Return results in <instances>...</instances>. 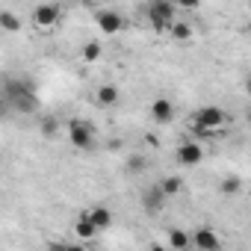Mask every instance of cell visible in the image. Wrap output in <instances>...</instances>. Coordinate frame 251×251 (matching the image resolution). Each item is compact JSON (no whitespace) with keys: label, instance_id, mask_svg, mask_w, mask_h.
I'll return each instance as SVG.
<instances>
[{"label":"cell","instance_id":"ba28073f","mask_svg":"<svg viewBox=\"0 0 251 251\" xmlns=\"http://www.w3.org/2000/svg\"><path fill=\"white\" fill-rule=\"evenodd\" d=\"M192 245L201 248V251H216V248H222V239H219V233H216L213 227L201 225V227H195V233H192Z\"/></svg>","mask_w":251,"mask_h":251},{"label":"cell","instance_id":"d6986e66","mask_svg":"<svg viewBox=\"0 0 251 251\" xmlns=\"http://www.w3.org/2000/svg\"><path fill=\"white\" fill-rule=\"evenodd\" d=\"M169 33H172V39H175V42H192V27H189V24H183V21H175Z\"/></svg>","mask_w":251,"mask_h":251},{"label":"cell","instance_id":"7402d4cb","mask_svg":"<svg viewBox=\"0 0 251 251\" xmlns=\"http://www.w3.org/2000/svg\"><path fill=\"white\" fill-rule=\"evenodd\" d=\"M201 6V0H180L177 3V9H198Z\"/></svg>","mask_w":251,"mask_h":251},{"label":"cell","instance_id":"603a6c76","mask_svg":"<svg viewBox=\"0 0 251 251\" xmlns=\"http://www.w3.org/2000/svg\"><path fill=\"white\" fill-rule=\"evenodd\" d=\"M242 89H245V95H251V74H245V80H242Z\"/></svg>","mask_w":251,"mask_h":251},{"label":"cell","instance_id":"277c9868","mask_svg":"<svg viewBox=\"0 0 251 251\" xmlns=\"http://www.w3.org/2000/svg\"><path fill=\"white\" fill-rule=\"evenodd\" d=\"M68 142H71V148H77V151H92L95 148V127L89 121H83V118H74V121H68Z\"/></svg>","mask_w":251,"mask_h":251},{"label":"cell","instance_id":"4fadbf2b","mask_svg":"<svg viewBox=\"0 0 251 251\" xmlns=\"http://www.w3.org/2000/svg\"><path fill=\"white\" fill-rule=\"evenodd\" d=\"M89 216H92V222L98 225V230H106V227L112 225V210H109L106 204H92V207H89Z\"/></svg>","mask_w":251,"mask_h":251},{"label":"cell","instance_id":"6da1fadb","mask_svg":"<svg viewBox=\"0 0 251 251\" xmlns=\"http://www.w3.org/2000/svg\"><path fill=\"white\" fill-rule=\"evenodd\" d=\"M3 103H6V109L24 112V115L39 112V95H36L33 80L30 77H21V80L6 77V83H3Z\"/></svg>","mask_w":251,"mask_h":251},{"label":"cell","instance_id":"44dd1931","mask_svg":"<svg viewBox=\"0 0 251 251\" xmlns=\"http://www.w3.org/2000/svg\"><path fill=\"white\" fill-rule=\"evenodd\" d=\"M39 130H42L45 139H56V136H59V121H56L53 115H48V118H42V127H39Z\"/></svg>","mask_w":251,"mask_h":251},{"label":"cell","instance_id":"2e32d148","mask_svg":"<svg viewBox=\"0 0 251 251\" xmlns=\"http://www.w3.org/2000/svg\"><path fill=\"white\" fill-rule=\"evenodd\" d=\"M219 192H222V195H239V192H242V180H239L236 175H227V177H222Z\"/></svg>","mask_w":251,"mask_h":251},{"label":"cell","instance_id":"5b68a950","mask_svg":"<svg viewBox=\"0 0 251 251\" xmlns=\"http://www.w3.org/2000/svg\"><path fill=\"white\" fill-rule=\"evenodd\" d=\"M95 27L100 36H118L124 30V18L115 9H100V12H95Z\"/></svg>","mask_w":251,"mask_h":251},{"label":"cell","instance_id":"ac0fdd59","mask_svg":"<svg viewBox=\"0 0 251 251\" xmlns=\"http://www.w3.org/2000/svg\"><path fill=\"white\" fill-rule=\"evenodd\" d=\"M160 186H163V192H166L169 198H175V195H180V189H183V180H180L177 175H169V177H163V180H160Z\"/></svg>","mask_w":251,"mask_h":251},{"label":"cell","instance_id":"e0dca14e","mask_svg":"<svg viewBox=\"0 0 251 251\" xmlns=\"http://www.w3.org/2000/svg\"><path fill=\"white\" fill-rule=\"evenodd\" d=\"M169 245L172 248H189L192 245V236L186 230H180V227H172L169 230Z\"/></svg>","mask_w":251,"mask_h":251},{"label":"cell","instance_id":"cb8c5ba5","mask_svg":"<svg viewBox=\"0 0 251 251\" xmlns=\"http://www.w3.org/2000/svg\"><path fill=\"white\" fill-rule=\"evenodd\" d=\"M172 3H175V6H177V3H180V0H172Z\"/></svg>","mask_w":251,"mask_h":251},{"label":"cell","instance_id":"5bb4252c","mask_svg":"<svg viewBox=\"0 0 251 251\" xmlns=\"http://www.w3.org/2000/svg\"><path fill=\"white\" fill-rule=\"evenodd\" d=\"M124 172H127V175H142V172H148L145 154H127V157H124Z\"/></svg>","mask_w":251,"mask_h":251},{"label":"cell","instance_id":"30bf717a","mask_svg":"<svg viewBox=\"0 0 251 251\" xmlns=\"http://www.w3.org/2000/svg\"><path fill=\"white\" fill-rule=\"evenodd\" d=\"M118 100H121V92H118L115 83H100L95 89V103L98 106H118Z\"/></svg>","mask_w":251,"mask_h":251},{"label":"cell","instance_id":"d4e9b609","mask_svg":"<svg viewBox=\"0 0 251 251\" xmlns=\"http://www.w3.org/2000/svg\"><path fill=\"white\" fill-rule=\"evenodd\" d=\"M248 12H251V0H248Z\"/></svg>","mask_w":251,"mask_h":251},{"label":"cell","instance_id":"ffe728a7","mask_svg":"<svg viewBox=\"0 0 251 251\" xmlns=\"http://www.w3.org/2000/svg\"><path fill=\"white\" fill-rule=\"evenodd\" d=\"M100 53H103V48H100V42H98V39H92V42H86V45H83V62H98V59H100Z\"/></svg>","mask_w":251,"mask_h":251},{"label":"cell","instance_id":"52a82bcc","mask_svg":"<svg viewBox=\"0 0 251 251\" xmlns=\"http://www.w3.org/2000/svg\"><path fill=\"white\" fill-rule=\"evenodd\" d=\"M59 15H62V9H59L56 3H39V6L33 9V24H36L39 30H53L56 21H59Z\"/></svg>","mask_w":251,"mask_h":251},{"label":"cell","instance_id":"9a60e30c","mask_svg":"<svg viewBox=\"0 0 251 251\" xmlns=\"http://www.w3.org/2000/svg\"><path fill=\"white\" fill-rule=\"evenodd\" d=\"M0 27H3V33H18L24 24H21V18L12 9H3V12H0Z\"/></svg>","mask_w":251,"mask_h":251},{"label":"cell","instance_id":"3957f363","mask_svg":"<svg viewBox=\"0 0 251 251\" xmlns=\"http://www.w3.org/2000/svg\"><path fill=\"white\" fill-rule=\"evenodd\" d=\"M175 12H177V6L172 3V0H151V3L145 6V15H148L151 27H154L157 33L172 30V24H175Z\"/></svg>","mask_w":251,"mask_h":251},{"label":"cell","instance_id":"7a4b0ae2","mask_svg":"<svg viewBox=\"0 0 251 251\" xmlns=\"http://www.w3.org/2000/svg\"><path fill=\"white\" fill-rule=\"evenodd\" d=\"M225 124H227V115H225V109L216 106V103L198 106V109L192 112V118H189V127H204V130H213L216 136H222Z\"/></svg>","mask_w":251,"mask_h":251},{"label":"cell","instance_id":"7c38bea8","mask_svg":"<svg viewBox=\"0 0 251 251\" xmlns=\"http://www.w3.org/2000/svg\"><path fill=\"white\" fill-rule=\"evenodd\" d=\"M74 233H77V236H80L83 242H86V239H95V233H100V230H98V225L92 222L89 210H86V213H83V216H80V219L74 222Z\"/></svg>","mask_w":251,"mask_h":251},{"label":"cell","instance_id":"8fae6325","mask_svg":"<svg viewBox=\"0 0 251 251\" xmlns=\"http://www.w3.org/2000/svg\"><path fill=\"white\" fill-rule=\"evenodd\" d=\"M151 118H154L157 124H172V121H175V103H172L169 98H157V100L151 103Z\"/></svg>","mask_w":251,"mask_h":251},{"label":"cell","instance_id":"8992f818","mask_svg":"<svg viewBox=\"0 0 251 251\" xmlns=\"http://www.w3.org/2000/svg\"><path fill=\"white\" fill-rule=\"evenodd\" d=\"M166 201H169V195L163 192V186H160V183H154V186L142 189V195H139L142 210H145V213H151V216L163 213V210H166Z\"/></svg>","mask_w":251,"mask_h":251},{"label":"cell","instance_id":"9c48e42d","mask_svg":"<svg viewBox=\"0 0 251 251\" xmlns=\"http://www.w3.org/2000/svg\"><path fill=\"white\" fill-rule=\"evenodd\" d=\"M175 157H177V163H180V166H198V163L204 160V151H201V145H198V142H189V139H186V142L175 151Z\"/></svg>","mask_w":251,"mask_h":251}]
</instances>
